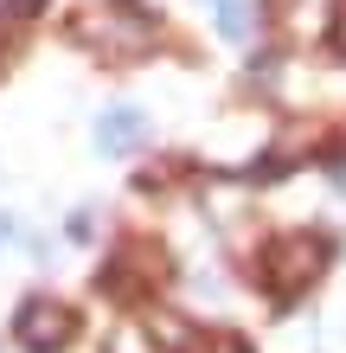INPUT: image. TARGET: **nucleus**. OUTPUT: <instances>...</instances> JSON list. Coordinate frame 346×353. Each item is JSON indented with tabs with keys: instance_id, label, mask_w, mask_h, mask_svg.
I'll return each instance as SVG.
<instances>
[{
	"instance_id": "obj_2",
	"label": "nucleus",
	"mask_w": 346,
	"mask_h": 353,
	"mask_svg": "<svg viewBox=\"0 0 346 353\" xmlns=\"http://www.w3.org/2000/svg\"><path fill=\"white\" fill-rule=\"evenodd\" d=\"M321 257H327V244H321V238H282L276 251L263 257V263H270V270H263V283L289 302L295 289H308V283L321 276Z\"/></svg>"
},
{
	"instance_id": "obj_6",
	"label": "nucleus",
	"mask_w": 346,
	"mask_h": 353,
	"mask_svg": "<svg viewBox=\"0 0 346 353\" xmlns=\"http://www.w3.org/2000/svg\"><path fill=\"white\" fill-rule=\"evenodd\" d=\"M334 52H346V0H340V13H334Z\"/></svg>"
},
{
	"instance_id": "obj_1",
	"label": "nucleus",
	"mask_w": 346,
	"mask_h": 353,
	"mask_svg": "<svg viewBox=\"0 0 346 353\" xmlns=\"http://www.w3.org/2000/svg\"><path fill=\"white\" fill-rule=\"evenodd\" d=\"M148 13L135 7V0H109V7H96L90 19H77V39H90L103 58H135L148 46Z\"/></svg>"
},
{
	"instance_id": "obj_4",
	"label": "nucleus",
	"mask_w": 346,
	"mask_h": 353,
	"mask_svg": "<svg viewBox=\"0 0 346 353\" xmlns=\"http://www.w3.org/2000/svg\"><path fill=\"white\" fill-rule=\"evenodd\" d=\"M141 135H148V110H129V103H116V110L96 116V148H103V154L135 148Z\"/></svg>"
},
{
	"instance_id": "obj_7",
	"label": "nucleus",
	"mask_w": 346,
	"mask_h": 353,
	"mask_svg": "<svg viewBox=\"0 0 346 353\" xmlns=\"http://www.w3.org/2000/svg\"><path fill=\"white\" fill-rule=\"evenodd\" d=\"M7 13H13V19H26V13H39V0H7Z\"/></svg>"
},
{
	"instance_id": "obj_3",
	"label": "nucleus",
	"mask_w": 346,
	"mask_h": 353,
	"mask_svg": "<svg viewBox=\"0 0 346 353\" xmlns=\"http://www.w3.org/2000/svg\"><path fill=\"white\" fill-rule=\"evenodd\" d=\"M77 334V315L65 302H45V296H32L26 308H19V347H32V353H58V347H71Z\"/></svg>"
},
{
	"instance_id": "obj_5",
	"label": "nucleus",
	"mask_w": 346,
	"mask_h": 353,
	"mask_svg": "<svg viewBox=\"0 0 346 353\" xmlns=\"http://www.w3.org/2000/svg\"><path fill=\"white\" fill-rule=\"evenodd\" d=\"M218 7V32L225 39H250V13H244V0H212Z\"/></svg>"
}]
</instances>
